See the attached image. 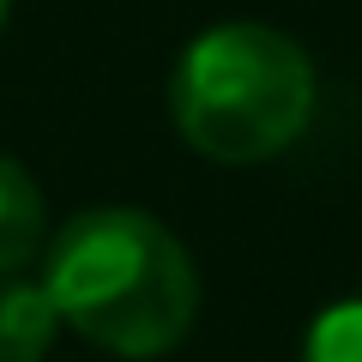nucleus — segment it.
I'll return each mask as SVG.
<instances>
[{"mask_svg": "<svg viewBox=\"0 0 362 362\" xmlns=\"http://www.w3.org/2000/svg\"><path fill=\"white\" fill-rule=\"evenodd\" d=\"M6 13H13V0H0V25H6Z\"/></svg>", "mask_w": 362, "mask_h": 362, "instance_id": "obj_6", "label": "nucleus"}, {"mask_svg": "<svg viewBox=\"0 0 362 362\" xmlns=\"http://www.w3.org/2000/svg\"><path fill=\"white\" fill-rule=\"evenodd\" d=\"M42 290L61 326L127 362L169 356L199 314L187 247L139 206H97L61 223L42 254Z\"/></svg>", "mask_w": 362, "mask_h": 362, "instance_id": "obj_1", "label": "nucleus"}, {"mask_svg": "<svg viewBox=\"0 0 362 362\" xmlns=\"http://www.w3.org/2000/svg\"><path fill=\"white\" fill-rule=\"evenodd\" d=\"M49 247V206L18 157L0 151V272H25Z\"/></svg>", "mask_w": 362, "mask_h": 362, "instance_id": "obj_4", "label": "nucleus"}, {"mask_svg": "<svg viewBox=\"0 0 362 362\" xmlns=\"http://www.w3.org/2000/svg\"><path fill=\"white\" fill-rule=\"evenodd\" d=\"M314 61L296 37L254 18L199 30L175 61L169 109L181 139L211 163H266L314 121Z\"/></svg>", "mask_w": 362, "mask_h": 362, "instance_id": "obj_2", "label": "nucleus"}, {"mask_svg": "<svg viewBox=\"0 0 362 362\" xmlns=\"http://www.w3.org/2000/svg\"><path fill=\"white\" fill-rule=\"evenodd\" d=\"M302 362H362V296L314 314L308 338H302Z\"/></svg>", "mask_w": 362, "mask_h": 362, "instance_id": "obj_5", "label": "nucleus"}, {"mask_svg": "<svg viewBox=\"0 0 362 362\" xmlns=\"http://www.w3.org/2000/svg\"><path fill=\"white\" fill-rule=\"evenodd\" d=\"M61 314H54L42 278L0 272V362H42L54 350Z\"/></svg>", "mask_w": 362, "mask_h": 362, "instance_id": "obj_3", "label": "nucleus"}]
</instances>
